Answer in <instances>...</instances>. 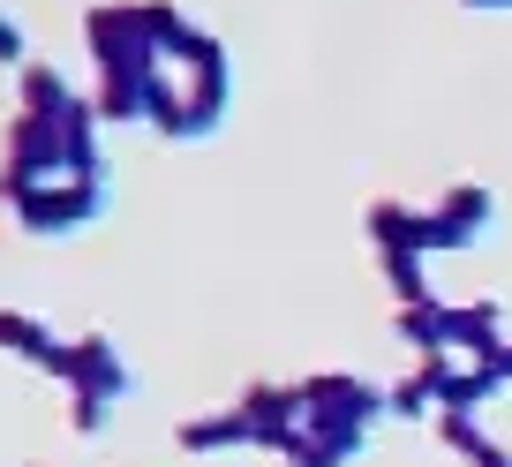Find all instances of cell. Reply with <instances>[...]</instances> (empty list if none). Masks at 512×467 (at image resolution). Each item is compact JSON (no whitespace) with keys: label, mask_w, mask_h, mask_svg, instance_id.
<instances>
[{"label":"cell","mask_w":512,"mask_h":467,"mask_svg":"<svg viewBox=\"0 0 512 467\" xmlns=\"http://www.w3.org/2000/svg\"><path fill=\"white\" fill-rule=\"evenodd\" d=\"M83 38H91V61H98V113L106 121H144L151 91L166 76V53L151 46V23H144V0H98L83 16Z\"/></svg>","instance_id":"cell-1"},{"label":"cell","mask_w":512,"mask_h":467,"mask_svg":"<svg viewBox=\"0 0 512 467\" xmlns=\"http://www.w3.org/2000/svg\"><path fill=\"white\" fill-rule=\"evenodd\" d=\"M226 106H234V61L219 53V61H196V68H166L144 121L166 144H204V136H219Z\"/></svg>","instance_id":"cell-2"},{"label":"cell","mask_w":512,"mask_h":467,"mask_svg":"<svg viewBox=\"0 0 512 467\" xmlns=\"http://www.w3.org/2000/svg\"><path fill=\"white\" fill-rule=\"evenodd\" d=\"M302 407H309V437H324V445L362 460L369 422L392 415V385H369L354 370H317V377H302Z\"/></svg>","instance_id":"cell-3"},{"label":"cell","mask_w":512,"mask_h":467,"mask_svg":"<svg viewBox=\"0 0 512 467\" xmlns=\"http://www.w3.org/2000/svg\"><path fill=\"white\" fill-rule=\"evenodd\" d=\"M68 430L76 437H106L113 430V407L136 392V370H128L121 339L113 332H76V377H68Z\"/></svg>","instance_id":"cell-4"},{"label":"cell","mask_w":512,"mask_h":467,"mask_svg":"<svg viewBox=\"0 0 512 467\" xmlns=\"http://www.w3.org/2000/svg\"><path fill=\"white\" fill-rule=\"evenodd\" d=\"M61 174H68L61 121H46V113H16V121H8V151H0V196L23 204V196H38L46 181H61Z\"/></svg>","instance_id":"cell-5"},{"label":"cell","mask_w":512,"mask_h":467,"mask_svg":"<svg viewBox=\"0 0 512 467\" xmlns=\"http://www.w3.org/2000/svg\"><path fill=\"white\" fill-rule=\"evenodd\" d=\"M98 219H106V181L98 174H61V181H46L38 196L16 204V226L31 242H68V234H83Z\"/></svg>","instance_id":"cell-6"},{"label":"cell","mask_w":512,"mask_h":467,"mask_svg":"<svg viewBox=\"0 0 512 467\" xmlns=\"http://www.w3.org/2000/svg\"><path fill=\"white\" fill-rule=\"evenodd\" d=\"M0 355H16V362H31V370H46V377H76V339H61L46 317H31V309H0Z\"/></svg>","instance_id":"cell-7"},{"label":"cell","mask_w":512,"mask_h":467,"mask_svg":"<svg viewBox=\"0 0 512 467\" xmlns=\"http://www.w3.org/2000/svg\"><path fill=\"white\" fill-rule=\"evenodd\" d=\"M144 23H151V46L166 53V68H196V61H219L226 53L181 0H144Z\"/></svg>","instance_id":"cell-8"},{"label":"cell","mask_w":512,"mask_h":467,"mask_svg":"<svg viewBox=\"0 0 512 467\" xmlns=\"http://www.w3.org/2000/svg\"><path fill=\"white\" fill-rule=\"evenodd\" d=\"M490 234V189H475V181H460V189H445L430 204V249H467Z\"/></svg>","instance_id":"cell-9"},{"label":"cell","mask_w":512,"mask_h":467,"mask_svg":"<svg viewBox=\"0 0 512 467\" xmlns=\"http://www.w3.org/2000/svg\"><path fill=\"white\" fill-rule=\"evenodd\" d=\"M174 445L189 452V460H211V452L256 445V422H249V407H241V400H226V407H211V415H189L174 430Z\"/></svg>","instance_id":"cell-10"},{"label":"cell","mask_w":512,"mask_h":467,"mask_svg":"<svg viewBox=\"0 0 512 467\" xmlns=\"http://www.w3.org/2000/svg\"><path fill=\"white\" fill-rule=\"evenodd\" d=\"M362 226H369V242H377V257H384V249H422V257H430V211H422V204L377 196V204L362 211Z\"/></svg>","instance_id":"cell-11"},{"label":"cell","mask_w":512,"mask_h":467,"mask_svg":"<svg viewBox=\"0 0 512 467\" xmlns=\"http://www.w3.org/2000/svg\"><path fill=\"white\" fill-rule=\"evenodd\" d=\"M400 339L415 347V355H452V309L437 302H400Z\"/></svg>","instance_id":"cell-12"},{"label":"cell","mask_w":512,"mask_h":467,"mask_svg":"<svg viewBox=\"0 0 512 467\" xmlns=\"http://www.w3.org/2000/svg\"><path fill=\"white\" fill-rule=\"evenodd\" d=\"M445 377H452V355H422V370L392 385V415H430V407H445Z\"/></svg>","instance_id":"cell-13"},{"label":"cell","mask_w":512,"mask_h":467,"mask_svg":"<svg viewBox=\"0 0 512 467\" xmlns=\"http://www.w3.org/2000/svg\"><path fill=\"white\" fill-rule=\"evenodd\" d=\"M437 430H445V445L460 452L467 467H512V452L497 445V437H482V430H475V415H437Z\"/></svg>","instance_id":"cell-14"},{"label":"cell","mask_w":512,"mask_h":467,"mask_svg":"<svg viewBox=\"0 0 512 467\" xmlns=\"http://www.w3.org/2000/svg\"><path fill=\"white\" fill-rule=\"evenodd\" d=\"M384 279L400 302H430V279H422V249H384Z\"/></svg>","instance_id":"cell-15"},{"label":"cell","mask_w":512,"mask_h":467,"mask_svg":"<svg viewBox=\"0 0 512 467\" xmlns=\"http://www.w3.org/2000/svg\"><path fill=\"white\" fill-rule=\"evenodd\" d=\"M23 53H31V46H23V23L0 8V68H23Z\"/></svg>","instance_id":"cell-16"},{"label":"cell","mask_w":512,"mask_h":467,"mask_svg":"<svg viewBox=\"0 0 512 467\" xmlns=\"http://www.w3.org/2000/svg\"><path fill=\"white\" fill-rule=\"evenodd\" d=\"M460 8H512V0H460Z\"/></svg>","instance_id":"cell-17"}]
</instances>
